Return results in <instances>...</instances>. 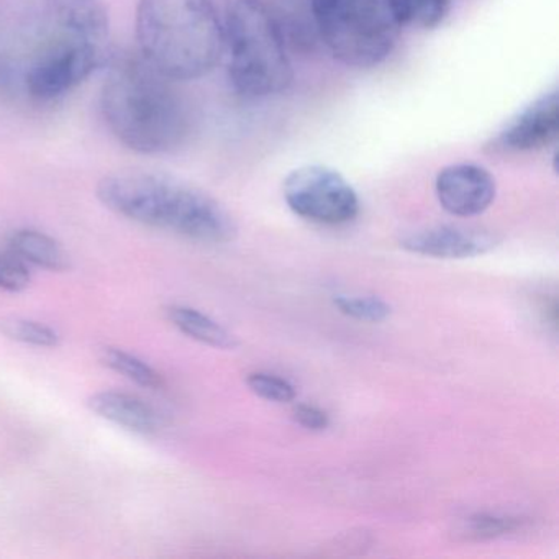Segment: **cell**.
I'll return each instance as SVG.
<instances>
[{"label":"cell","mask_w":559,"mask_h":559,"mask_svg":"<svg viewBox=\"0 0 559 559\" xmlns=\"http://www.w3.org/2000/svg\"><path fill=\"white\" fill-rule=\"evenodd\" d=\"M53 28L110 53L109 11L104 0H51Z\"/></svg>","instance_id":"cell-11"},{"label":"cell","mask_w":559,"mask_h":559,"mask_svg":"<svg viewBox=\"0 0 559 559\" xmlns=\"http://www.w3.org/2000/svg\"><path fill=\"white\" fill-rule=\"evenodd\" d=\"M399 243L411 253L443 260H463L489 253L497 247V238L479 228L435 225L408 231L401 237Z\"/></svg>","instance_id":"cell-10"},{"label":"cell","mask_w":559,"mask_h":559,"mask_svg":"<svg viewBox=\"0 0 559 559\" xmlns=\"http://www.w3.org/2000/svg\"><path fill=\"white\" fill-rule=\"evenodd\" d=\"M312 12L333 57L361 70L388 60L402 31L391 0H312Z\"/></svg>","instance_id":"cell-5"},{"label":"cell","mask_w":559,"mask_h":559,"mask_svg":"<svg viewBox=\"0 0 559 559\" xmlns=\"http://www.w3.org/2000/svg\"><path fill=\"white\" fill-rule=\"evenodd\" d=\"M391 9L399 27L431 31L450 14L451 0H391Z\"/></svg>","instance_id":"cell-15"},{"label":"cell","mask_w":559,"mask_h":559,"mask_svg":"<svg viewBox=\"0 0 559 559\" xmlns=\"http://www.w3.org/2000/svg\"><path fill=\"white\" fill-rule=\"evenodd\" d=\"M91 411L112 424L136 433H152L158 428L155 411L145 402L122 392H97L87 401Z\"/></svg>","instance_id":"cell-12"},{"label":"cell","mask_w":559,"mask_h":559,"mask_svg":"<svg viewBox=\"0 0 559 559\" xmlns=\"http://www.w3.org/2000/svg\"><path fill=\"white\" fill-rule=\"evenodd\" d=\"M97 198L129 221L166 228L192 240L228 243L237 237V224L221 202L201 189L158 173L106 176L97 186Z\"/></svg>","instance_id":"cell-2"},{"label":"cell","mask_w":559,"mask_h":559,"mask_svg":"<svg viewBox=\"0 0 559 559\" xmlns=\"http://www.w3.org/2000/svg\"><path fill=\"white\" fill-rule=\"evenodd\" d=\"M176 84L140 53L114 60L100 93V109L112 135L142 155H163L185 145L191 110Z\"/></svg>","instance_id":"cell-1"},{"label":"cell","mask_w":559,"mask_h":559,"mask_svg":"<svg viewBox=\"0 0 559 559\" xmlns=\"http://www.w3.org/2000/svg\"><path fill=\"white\" fill-rule=\"evenodd\" d=\"M333 302L343 316L362 320V322H382L391 316L389 304L378 297L338 296Z\"/></svg>","instance_id":"cell-18"},{"label":"cell","mask_w":559,"mask_h":559,"mask_svg":"<svg viewBox=\"0 0 559 559\" xmlns=\"http://www.w3.org/2000/svg\"><path fill=\"white\" fill-rule=\"evenodd\" d=\"M109 51L53 32L25 73V90L40 103L60 99L109 61Z\"/></svg>","instance_id":"cell-6"},{"label":"cell","mask_w":559,"mask_h":559,"mask_svg":"<svg viewBox=\"0 0 559 559\" xmlns=\"http://www.w3.org/2000/svg\"><path fill=\"white\" fill-rule=\"evenodd\" d=\"M224 50L235 91L248 99L284 93L293 83L280 24L263 0H230L224 22Z\"/></svg>","instance_id":"cell-4"},{"label":"cell","mask_w":559,"mask_h":559,"mask_svg":"<svg viewBox=\"0 0 559 559\" xmlns=\"http://www.w3.org/2000/svg\"><path fill=\"white\" fill-rule=\"evenodd\" d=\"M100 361H103L107 368L120 372V374L126 376L130 381L136 382V384L142 385V388L159 389L165 384L162 374L156 372L152 366L146 365V362H143L142 359L136 358V356L122 352V349H103Z\"/></svg>","instance_id":"cell-16"},{"label":"cell","mask_w":559,"mask_h":559,"mask_svg":"<svg viewBox=\"0 0 559 559\" xmlns=\"http://www.w3.org/2000/svg\"><path fill=\"white\" fill-rule=\"evenodd\" d=\"M139 53L176 83L201 80L224 53V22L214 0H139Z\"/></svg>","instance_id":"cell-3"},{"label":"cell","mask_w":559,"mask_h":559,"mask_svg":"<svg viewBox=\"0 0 559 559\" xmlns=\"http://www.w3.org/2000/svg\"><path fill=\"white\" fill-rule=\"evenodd\" d=\"M435 192L441 207L454 217H474L490 207L497 185L483 166L457 163L438 173Z\"/></svg>","instance_id":"cell-9"},{"label":"cell","mask_w":559,"mask_h":559,"mask_svg":"<svg viewBox=\"0 0 559 559\" xmlns=\"http://www.w3.org/2000/svg\"><path fill=\"white\" fill-rule=\"evenodd\" d=\"M248 388L271 402H290L296 397V389L286 379L277 378V376L266 374V372H253L248 374Z\"/></svg>","instance_id":"cell-19"},{"label":"cell","mask_w":559,"mask_h":559,"mask_svg":"<svg viewBox=\"0 0 559 559\" xmlns=\"http://www.w3.org/2000/svg\"><path fill=\"white\" fill-rule=\"evenodd\" d=\"M283 192L294 214L316 224H346L359 212L355 189L329 166L307 165L294 169L284 181Z\"/></svg>","instance_id":"cell-7"},{"label":"cell","mask_w":559,"mask_h":559,"mask_svg":"<svg viewBox=\"0 0 559 559\" xmlns=\"http://www.w3.org/2000/svg\"><path fill=\"white\" fill-rule=\"evenodd\" d=\"M166 313H168L169 322L176 329L181 330L185 335L191 336L195 342L221 349H235L238 346L235 335L199 310L191 309V307L173 306L166 310Z\"/></svg>","instance_id":"cell-13"},{"label":"cell","mask_w":559,"mask_h":559,"mask_svg":"<svg viewBox=\"0 0 559 559\" xmlns=\"http://www.w3.org/2000/svg\"><path fill=\"white\" fill-rule=\"evenodd\" d=\"M520 522L510 516L477 515L467 522V535L476 538H493V536L506 535L515 532Z\"/></svg>","instance_id":"cell-21"},{"label":"cell","mask_w":559,"mask_h":559,"mask_svg":"<svg viewBox=\"0 0 559 559\" xmlns=\"http://www.w3.org/2000/svg\"><path fill=\"white\" fill-rule=\"evenodd\" d=\"M294 420L307 430L322 431L329 427V415L313 405H297L293 412Z\"/></svg>","instance_id":"cell-22"},{"label":"cell","mask_w":559,"mask_h":559,"mask_svg":"<svg viewBox=\"0 0 559 559\" xmlns=\"http://www.w3.org/2000/svg\"><path fill=\"white\" fill-rule=\"evenodd\" d=\"M31 284V271L19 254H0V289L19 293Z\"/></svg>","instance_id":"cell-20"},{"label":"cell","mask_w":559,"mask_h":559,"mask_svg":"<svg viewBox=\"0 0 559 559\" xmlns=\"http://www.w3.org/2000/svg\"><path fill=\"white\" fill-rule=\"evenodd\" d=\"M0 333L25 345L55 348L60 345V336L50 326L22 317H0Z\"/></svg>","instance_id":"cell-17"},{"label":"cell","mask_w":559,"mask_h":559,"mask_svg":"<svg viewBox=\"0 0 559 559\" xmlns=\"http://www.w3.org/2000/svg\"><path fill=\"white\" fill-rule=\"evenodd\" d=\"M559 132L558 91L542 94L513 116L492 140L493 152L532 153L555 142Z\"/></svg>","instance_id":"cell-8"},{"label":"cell","mask_w":559,"mask_h":559,"mask_svg":"<svg viewBox=\"0 0 559 559\" xmlns=\"http://www.w3.org/2000/svg\"><path fill=\"white\" fill-rule=\"evenodd\" d=\"M12 250L22 260L50 271H67L70 258L58 241L37 230H21L11 240Z\"/></svg>","instance_id":"cell-14"}]
</instances>
